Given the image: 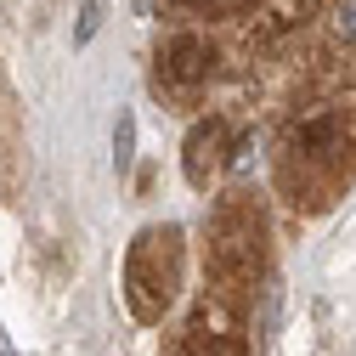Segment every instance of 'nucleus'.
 I'll list each match as a JSON object with an SVG mask.
<instances>
[{
    "mask_svg": "<svg viewBox=\"0 0 356 356\" xmlns=\"http://www.w3.org/2000/svg\"><path fill=\"white\" fill-rule=\"evenodd\" d=\"M181 289V227H147L124 254V300L136 323H159Z\"/></svg>",
    "mask_w": 356,
    "mask_h": 356,
    "instance_id": "obj_1",
    "label": "nucleus"
},
{
    "mask_svg": "<svg viewBox=\"0 0 356 356\" xmlns=\"http://www.w3.org/2000/svg\"><path fill=\"white\" fill-rule=\"evenodd\" d=\"M260 215L249 204H227L215 215V227H209V272L215 283L227 289V294H243L254 277H260Z\"/></svg>",
    "mask_w": 356,
    "mask_h": 356,
    "instance_id": "obj_2",
    "label": "nucleus"
},
{
    "mask_svg": "<svg viewBox=\"0 0 356 356\" xmlns=\"http://www.w3.org/2000/svg\"><path fill=\"white\" fill-rule=\"evenodd\" d=\"M209 46L198 34H175L170 46L159 51V85H170V91H193V85L209 79Z\"/></svg>",
    "mask_w": 356,
    "mask_h": 356,
    "instance_id": "obj_3",
    "label": "nucleus"
},
{
    "mask_svg": "<svg viewBox=\"0 0 356 356\" xmlns=\"http://www.w3.org/2000/svg\"><path fill=\"white\" fill-rule=\"evenodd\" d=\"M227 147H232V130H227V119H204L193 136H187V181H209V175L220 170V159H227Z\"/></svg>",
    "mask_w": 356,
    "mask_h": 356,
    "instance_id": "obj_4",
    "label": "nucleus"
},
{
    "mask_svg": "<svg viewBox=\"0 0 356 356\" xmlns=\"http://www.w3.org/2000/svg\"><path fill=\"white\" fill-rule=\"evenodd\" d=\"M175 356H243V339H238L232 328H204V323H198Z\"/></svg>",
    "mask_w": 356,
    "mask_h": 356,
    "instance_id": "obj_5",
    "label": "nucleus"
},
{
    "mask_svg": "<svg viewBox=\"0 0 356 356\" xmlns=\"http://www.w3.org/2000/svg\"><path fill=\"white\" fill-rule=\"evenodd\" d=\"M130 136H136V119L124 113V119H119V136H113V147H119V153H113V164H119V170H130Z\"/></svg>",
    "mask_w": 356,
    "mask_h": 356,
    "instance_id": "obj_6",
    "label": "nucleus"
},
{
    "mask_svg": "<svg viewBox=\"0 0 356 356\" xmlns=\"http://www.w3.org/2000/svg\"><path fill=\"white\" fill-rule=\"evenodd\" d=\"M97 17H102V0H91V6H85V23H79V40H91V34H97Z\"/></svg>",
    "mask_w": 356,
    "mask_h": 356,
    "instance_id": "obj_7",
    "label": "nucleus"
},
{
    "mask_svg": "<svg viewBox=\"0 0 356 356\" xmlns=\"http://www.w3.org/2000/svg\"><path fill=\"white\" fill-rule=\"evenodd\" d=\"M198 6H243V0H198Z\"/></svg>",
    "mask_w": 356,
    "mask_h": 356,
    "instance_id": "obj_8",
    "label": "nucleus"
}]
</instances>
